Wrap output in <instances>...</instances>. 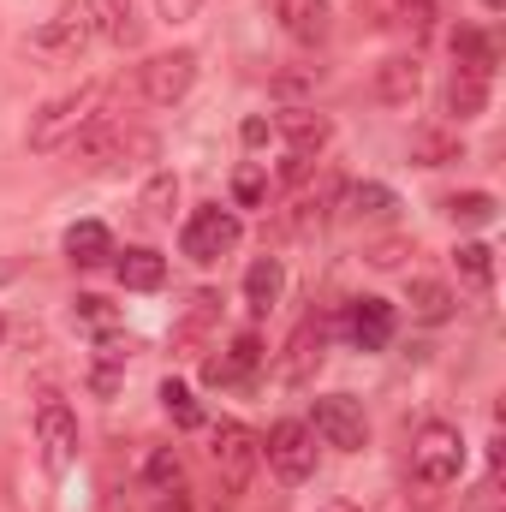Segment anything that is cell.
Instances as JSON below:
<instances>
[{
	"label": "cell",
	"instance_id": "obj_32",
	"mask_svg": "<svg viewBox=\"0 0 506 512\" xmlns=\"http://www.w3.org/2000/svg\"><path fill=\"white\" fill-rule=\"evenodd\" d=\"M435 12H441V0H399V24L411 36H429L435 30Z\"/></svg>",
	"mask_w": 506,
	"mask_h": 512
},
{
	"label": "cell",
	"instance_id": "obj_4",
	"mask_svg": "<svg viewBox=\"0 0 506 512\" xmlns=\"http://www.w3.org/2000/svg\"><path fill=\"white\" fill-rule=\"evenodd\" d=\"M90 42H96V30H90L84 0H66L54 18H42V24H36L30 54H36V60H48V66H72V60H84V54H90Z\"/></svg>",
	"mask_w": 506,
	"mask_h": 512
},
{
	"label": "cell",
	"instance_id": "obj_29",
	"mask_svg": "<svg viewBox=\"0 0 506 512\" xmlns=\"http://www.w3.org/2000/svg\"><path fill=\"white\" fill-rule=\"evenodd\" d=\"M453 262H459V274H465L471 286H489V280H495V251H489L483 239L459 245V251H453Z\"/></svg>",
	"mask_w": 506,
	"mask_h": 512
},
{
	"label": "cell",
	"instance_id": "obj_25",
	"mask_svg": "<svg viewBox=\"0 0 506 512\" xmlns=\"http://www.w3.org/2000/svg\"><path fill=\"white\" fill-rule=\"evenodd\" d=\"M346 215H358V221H393L399 215V197L387 185H376V179L346 185Z\"/></svg>",
	"mask_w": 506,
	"mask_h": 512
},
{
	"label": "cell",
	"instance_id": "obj_39",
	"mask_svg": "<svg viewBox=\"0 0 506 512\" xmlns=\"http://www.w3.org/2000/svg\"><path fill=\"white\" fill-rule=\"evenodd\" d=\"M298 179H310V155H286L280 161V185H298Z\"/></svg>",
	"mask_w": 506,
	"mask_h": 512
},
{
	"label": "cell",
	"instance_id": "obj_10",
	"mask_svg": "<svg viewBox=\"0 0 506 512\" xmlns=\"http://www.w3.org/2000/svg\"><path fill=\"white\" fill-rule=\"evenodd\" d=\"M322 358H328V322H322V316H304V322L292 328L286 352H280V382L286 387H310L316 382V370H322Z\"/></svg>",
	"mask_w": 506,
	"mask_h": 512
},
{
	"label": "cell",
	"instance_id": "obj_21",
	"mask_svg": "<svg viewBox=\"0 0 506 512\" xmlns=\"http://www.w3.org/2000/svg\"><path fill=\"white\" fill-rule=\"evenodd\" d=\"M411 161H417V167L465 161V137H459L453 126H417V131H411Z\"/></svg>",
	"mask_w": 506,
	"mask_h": 512
},
{
	"label": "cell",
	"instance_id": "obj_37",
	"mask_svg": "<svg viewBox=\"0 0 506 512\" xmlns=\"http://www.w3.org/2000/svg\"><path fill=\"white\" fill-rule=\"evenodd\" d=\"M239 137H245V149H262V143H268V137H274V126H268V120H262V114H251V120H245V126H239Z\"/></svg>",
	"mask_w": 506,
	"mask_h": 512
},
{
	"label": "cell",
	"instance_id": "obj_28",
	"mask_svg": "<svg viewBox=\"0 0 506 512\" xmlns=\"http://www.w3.org/2000/svg\"><path fill=\"white\" fill-rule=\"evenodd\" d=\"M137 209H143L149 221H167V215L179 209V179H173V173H155V179L143 185V197H137Z\"/></svg>",
	"mask_w": 506,
	"mask_h": 512
},
{
	"label": "cell",
	"instance_id": "obj_31",
	"mask_svg": "<svg viewBox=\"0 0 506 512\" xmlns=\"http://www.w3.org/2000/svg\"><path fill=\"white\" fill-rule=\"evenodd\" d=\"M233 203H239V209H262V203H268V173H262L256 161H245V167L233 173Z\"/></svg>",
	"mask_w": 506,
	"mask_h": 512
},
{
	"label": "cell",
	"instance_id": "obj_23",
	"mask_svg": "<svg viewBox=\"0 0 506 512\" xmlns=\"http://www.w3.org/2000/svg\"><path fill=\"white\" fill-rule=\"evenodd\" d=\"M66 256L78 268H102V262H114V233L102 221H78V227H66Z\"/></svg>",
	"mask_w": 506,
	"mask_h": 512
},
{
	"label": "cell",
	"instance_id": "obj_22",
	"mask_svg": "<svg viewBox=\"0 0 506 512\" xmlns=\"http://www.w3.org/2000/svg\"><path fill=\"white\" fill-rule=\"evenodd\" d=\"M280 292H286V268H280V256H256L251 268H245V304H251L256 316H268V310L280 304Z\"/></svg>",
	"mask_w": 506,
	"mask_h": 512
},
{
	"label": "cell",
	"instance_id": "obj_9",
	"mask_svg": "<svg viewBox=\"0 0 506 512\" xmlns=\"http://www.w3.org/2000/svg\"><path fill=\"white\" fill-rule=\"evenodd\" d=\"M209 453H215L221 483H227V489H245V483L256 477V465H262V435H256V429H245V423H221Z\"/></svg>",
	"mask_w": 506,
	"mask_h": 512
},
{
	"label": "cell",
	"instance_id": "obj_34",
	"mask_svg": "<svg viewBox=\"0 0 506 512\" xmlns=\"http://www.w3.org/2000/svg\"><path fill=\"white\" fill-rule=\"evenodd\" d=\"M316 84H322V66H298V72H280L274 78L280 96H298V90H316Z\"/></svg>",
	"mask_w": 506,
	"mask_h": 512
},
{
	"label": "cell",
	"instance_id": "obj_16",
	"mask_svg": "<svg viewBox=\"0 0 506 512\" xmlns=\"http://www.w3.org/2000/svg\"><path fill=\"white\" fill-rule=\"evenodd\" d=\"M215 322H221V292L197 286V292L185 298L179 322H173V352H197V340H203V334H209Z\"/></svg>",
	"mask_w": 506,
	"mask_h": 512
},
{
	"label": "cell",
	"instance_id": "obj_11",
	"mask_svg": "<svg viewBox=\"0 0 506 512\" xmlns=\"http://www.w3.org/2000/svg\"><path fill=\"white\" fill-rule=\"evenodd\" d=\"M84 12H90L96 42H108V48H137L143 42V18H137L131 0H84Z\"/></svg>",
	"mask_w": 506,
	"mask_h": 512
},
{
	"label": "cell",
	"instance_id": "obj_7",
	"mask_svg": "<svg viewBox=\"0 0 506 512\" xmlns=\"http://www.w3.org/2000/svg\"><path fill=\"white\" fill-rule=\"evenodd\" d=\"M310 435L334 453H364L370 447V423H364V405L352 393H322L310 405Z\"/></svg>",
	"mask_w": 506,
	"mask_h": 512
},
{
	"label": "cell",
	"instance_id": "obj_35",
	"mask_svg": "<svg viewBox=\"0 0 506 512\" xmlns=\"http://www.w3.org/2000/svg\"><path fill=\"white\" fill-rule=\"evenodd\" d=\"M78 316H84L90 328H108V322H114V310H108V298H96V292H84V298H78Z\"/></svg>",
	"mask_w": 506,
	"mask_h": 512
},
{
	"label": "cell",
	"instance_id": "obj_27",
	"mask_svg": "<svg viewBox=\"0 0 506 512\" xmlns=\"http://www.w3.org/2000/svg\"><path fill=\"white\" fill-rule=\"evenodd\" d=\"M453 60L459 66H471V72H489L495 78V36H483V30H453Z\"/></svg>",
	"mask_w": 506,
	"mask_h": 512
},
{
	"label": "cell",
	"instance_id": "obj_18",
	"mask_svg": "<svg viewBox=\"0 0 506 512\" xmlns=\"http://www.w3.org/2000/svg\"><path fill=\"white\" fill-rule=\"evenodd\" d=\"M405 304H411V322H423V328H441V322H453V310H459L453 286H447V280H429V274H417V280L405 286Z\"/></svg>",
	"mask_w": 506,
	"mask_h": 512
},
{
	"label": "cell",
	"instance_id": "obj_2",
	"mask_svg": "<svg viewBox=\"0 0 506 512\" xmlns=\"http://www.w3.org/2000/svg\"><path fill=\"white\" fill-rule=\"evenodd\" d=\"M411 477L417 489H453L465 477V435L453 423H423L411 441Z\"/></svg>",
	"mask_w": 506,
	"mask_h": 512
},
{
	"label": "cell",
	"instance_id": "obj_24",
	"mask_svg": "<svg viewBox=\"0 0 506 512\" xmlns=\"http://www.w3.org/2000/svg\"><path fill=\"white\" fill-rule=\"evenodd\" d=\"M143 489H149V495H161V501L185 495V465H179V453H173V447H155V453L143 459Z\"/></svg>",
	"mask_w": 506,
	"mask_h": 512
},
{
	"label": "cell",
	"instance_id": "obj_12",
	"mask_svg": "<svg viewBox=\"0 0 506 512\" xmlns=\"http://www.w3.org/2000/svg\"><path fill=\"white\" fill-rule=\"evenodd\" d=\"M274 12H280V30H286L298 48H322L328 30H334L328 0H274Z\"/></svg>",
	"mask_w": 506,
	"mask_h": 512
},
{
	"label": "cell",
	"instance_id": "obj_33",
	"mask_svg": "<svg viewBox=\"0 0 506 512\" xmlns=\"http://www.w3.org/2000/svg\"><path fill=\"white\" fill-rule=\"evenodd\" d=\"M405 256H417V251H411V239H376V245L364 251V262H370V268H381V274H387V268H399Z\"/></svg>",
	"mask_w": 506,
	"mask_h": 512
},
{
	"label": "cell",
	"instance_id": "obj_26",
	"mask_svg": "<svg viewBox=\"0 0 506 512\" xmlns=\"http://www.w3.org/2000/svg\"><path fill=\"white\" fill-rule=\"evenodd\" d=\"M441 215L459 221V227H489L501 215V203L489 191H453V197H441Z\"/></svg>",
	"mask_w": 506,
	"mask_h": 512
},
{
	"label": "cell",
	"instance_id": "obj_8",
	"mask_svg": "<svg viewBox=\"0 0 506 512\" xmlns=\"http://www.w3.org/2000/svg\"><path fill=\"white\" fill-rule=\"evenodd\" d=\"M262 459H268V471H274L280 483H310V477H316V435H310V423L280 417V423L262 435Z\"/></svg>",
	"mask_w": 506,
	"mask_h": 512
},
{
	"label": "cell",
	"instance_id": "obj_1",
	"mask_svg": "<svg viewBox=\"0 0 506 512\" xmlns=\"http://www.w3.org/2000/svg\"><path fill=\"white\" fill-rule=\"evenodd\" d=\"M108 96H114V84H108V78H90V84H78V90H66V96L42 102V108L30 114L24 143H30L36 155H60V149H72V143H78V131L108 108Z\"/></svg>",
	"mask_w": 506,
	"mask_h": 512
},
{
	"label": "cell",
	"instance_id": "obj_38",
	"mask_svg": "<svg viewBox=\"0 0 506 512\" xmlns=\"http://www.w3.org/2000/svg\"><path fill=\"white\" fill-rule=\"evenodd\" d=\"M471 512H501V483H495V477L471 495Z\"/></svg>",
	"mask_w": 506,
	"mask_h": 512
},
{
	"label": "cell",
	"instance_id": "obj_40",
	"mask_svg": "<svg viewBox=\"0 0 506 512\" xmlns=\"http://www.w3.org/2000/svg\"><path fill=\"white\" fill-rule=\"evenodd\" d=\"M0 334H6V322H0Z\"/></svg>",
	"mask_w": 506,
	"mask_h": 512
},
{
	"label": "cell",
	"instance_id": "obj_3",
	"mask_svg": "<svg viewBox=\"0 0 506 512\" xmlns=\"http://www.w3.org/2000/svg\"><path fill=\"white\" fill-rule=\"evenodd\" d=\"M30 423H36V447H42V465L60 477V471H72L78 465V411L54 393V387H42L36 393V411H30Z\"/></svg>",
	"mask_w": 506,
	"mask_h": 512
},
{
	"label": "cell",
	"instance_id": "obj_17",
	"mask_svg": "<svg viewBox=\"0 0 506 512\" xmlns=\"http://www.w3.org/2000/svg\"><path fill=\"white\" fill-rule=\"evenodd\" d=\"M346 334H352L358 352H381L393 340V304L387 298H358L352 316H346Z\"/></svg>",
	"mask_w": 506,
	"mask_h": 512
},
{
	"label": "cell",
	"instance_id": "obj_36",
	"mask_svg": "<svg viewBox=\"0 0 506 512\" xmlns=\"http://www.w3.org/2000/svg\"><path fill=\"white\" fill-rule=\"evenodd\" d=\"M155 12H161L167 24H191V18L203 12V0H155Z\"/></svg>",
	"mask_w": 506,
	"mask_h": 512
},
{
	"label": "cell",
	"instance_id": "obj_5",
	"mask_svg": "<svg viewBox=\"0 0 506 512\" xmlns=\"http://www.w3.org/2000/svg\"><path fill=\"white\" fill-rule=\"evenodd\" d=\"M239 239H245V221H239L233 209H221V203H203V209H191V221H185V233H179V251L209 268V262H221V256L239 251Z\"/></svg>",
	"mask_w": 506,
	"mask_h": 512
},
{
	"label": "cell",
	"instance_id": "obj_13",
	"mask_svg": "<svg viewBox=\"0 0 506 512\" xmlns=\"http://www.w3.org/2000/svg\"><path fill=\"white\" fill-rule=\"evenodd\" d=\"M274 131L286 137V155H322L328 149V137H334V120L328 114H316V108H286L280 120H274Z\"/></svg>",
	"mask_w": 506,
	"mask_h": 512
},
{
	"label": "cell",
	"instance_id": "obj_6",
	"mask_svg": "<svg viewBox=\"0 0 506 512\" xmlns=\"http://www.w3.org/2000/svg\"><path fill=\"white\" fill-rule=\"evenodd\" d=\"M191 84H197V48H167V54H149V60L137 66V96H143L149 108L185 102Z\"/></svg>",
	"mask_w": 506,
	"mask_h": 512
},
{
	"label": "cell",
	"instance_id": "obj_20",
	"mask_svg": "<svg viewBox=\"0 0 506 512\" xmlns=\"http://www.w3.org/2000/svg\"><path fill=\"white\" fill-rule=\"evenodd\" d=\"M489 108V72H471V66H453V78H447V114L465 126V120H477Z\"/></svg>",
	"mask_w": 506,
	"mask_h": 512
},
{
	"label": "cell",
	"instance_id": "obj_30",
	"mask_svg": "<svg viewBox=\"0 0 506 512\" xmlns=\"http://www.w3.org/2000/svg\"><path fill=\"white\" fill-rule=\"evenodd\" d=\"M161 405H167V417H173L179 429H197V423H203V411H197L191 387H185V382H173V376L161 382Z\"/></svg>",
	"mask_w": 506,
	"mask_h": 512
},
{
	"label": "cell",
	"instance_id": "obj_14",
	"mask_svg": "<svg viewBox=\"0 0 506 512\" xmlns=\"http://www.w3.org/2000/svg\"><path fill=\"white\" fill-rule=\"evenodd\" d=\"M417 90H423V60H417V54H387V60L376 66V102H387V108H411Z\"/></svg>",
	"mask_w": 506,
	"mask_h": 512
},
{
	"label": "cell",
	"instance_id": "obj_19",
	"mask_svg": "<svg viewBox=\"0 0 506 512\" xmlns=\"http://www.w3.org/2000/svg\"><path fill=\"white\" fill-rule=\"evenodd\" d=\"M114 274L126 292H155L167 280V256L149 251V245H131V251H114Z\"/></svg>",
	"mask_w": 506,
	"mask_h": 512
},
{
	"label": "cell",
	"instance_id": "obj_15",
	"mask_svg": "<svg viewBox=\"0 0 506 512\" xmlns=\"http://www.w3.org/2000/svg\"><path fill=\"white\" fill-rule=\"evenodd\" d=\"M256 370H262V340H256V334H239L221 358L203 364V382L209 387H245Z\"/></svg>",
	"mask_w": 506,
	"mask_h": 512
}]
</instances>
